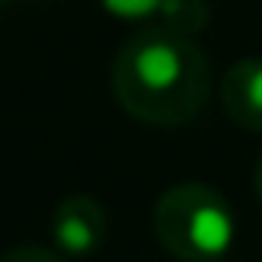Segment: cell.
Returning <instances> with one entry per match:
<instances>
[{
    "label": "cell",
    "instance_id": "6da1fadb",
    "mask_svg": "<svg viewBox=\"0 0 262 262\" xmlns=\"http://www.w3.org/2000/svg\"><path fill=\"white\" fill-rule=\"evenodd\" d=\"M111 88L131 118L158 128H175L205 108L212 71L192 34L148 24L115 54Z\"/></svg>",
    "mask_w": 262,
    "mask_h": 262
},
{
    "label": "cell",
    "instance_id": "7a4b0ae2",
    "mask_svg": "<svg viewBox=\"0 0 262 262\" xmlns=\"http://www.w3.org/2000/svg\"><path fill=\"white\" fill-rule=\"evenodd\" d=\"M155 235L182 262H219L235 246L239 222L222 192L182 182L155 202Z\"/></svg>",
    "mask_w": 262,
    "mask_h": 262
},
{
    "label": "cell",
    "instance_id": "3957f363",
    "mask_svg": "<svg viewBox=\"0 0 262 262\" xmlns=\"http://www.w3.org/2000/svg\"><path fill=\"white\" fill-rule=\"evenodd\" d=\"M54 249L68 259H91L108 239V212L94 195H68L51 215Z\"/></svg>",
    "mask_w": 262,
    "mask_h": 262
},
{
    "label": "cell",
    "instance_id": "277c9868",
    "mask_svg": "<svg viewBox=\"0 0 262 262\" xmlns=\"http://www.w3.org/2000/svg\"><path fill=\"white\" fill-rule=\"evenodd\" d=\"M222 108L246 131H262V57H242L222 77Z\"/></svg>",
    "mask_w": 262,
    "mask_h": 262
},
{
    "label": "cell",
    "instance_id": "5b68a950",
    "mask_svg": "<svg viewBox=\"0 0 262 262\" xmlns=\"http://www.w3.org/2000/svg\"><path fill=\"white\" fill-rule=\"evenodd\" d=\"M155 24L195 37L208 24V4L205 0H162V10H158V20Z\"/></svg>",
    "mask_w": 262,
    "mask_h": 262
},
{
    "label": "cell",
    "instance_id": "8992f818",
    "mask_svg": "<svg viewBox=\"0 0 262 262\" xmlns=\"http://www.w3.org/2000/svg\"><path fill=\"white\" fill-rule=\"evenodd\" d=\"M101 10L115 20L124 24H155L158 20V10H162V0H98Z\"/></svg>",
    "mask_w": 262,
    "mask_h": 262
},
{
    "label": "cell",
    "instance_id": "52a82bcc",
    "mask_svg": "<svg viewBox=\"0 0 262 262\" xmlns=\"http://www.w3.org/2000/svg\"><path fill=\"white\" fill-rule=\"evenodd\" d=\"M0 262H68V255H61L57 249H44V246H17L0 255Z\"/></svg>",
    "mask_w": 262,
    "mask_h": 262
},
{
    "label": "cell",
    "instance_id": "ba28073f",
    "mask_svg": "<svg viewBox=\"0 0 262 262\" xmlns=\"http://www.w3.org/2000/svg\"><path fill=\"white\" fill-rule=\"evenodd\" d=\"M255 192L262 199V155H259V162H255Z\"/></svg>",
    "mask_w": 262,
    "mask_h": 262
},
{
    "label": "cell",
    "instance_id": "9c48e42d",
    "mask_svg": "<svg viewBox=\"0 0 262 262\" xmlns=\"http://www.w3.org/2000/svg\"><path fill=\"white\" fill-rule=\"evenodd\" d=\"M0 4H7V0H0Z\"/></svg>",
    "mask_w": 262,
    "mask_h": 262
}]
</instances>
